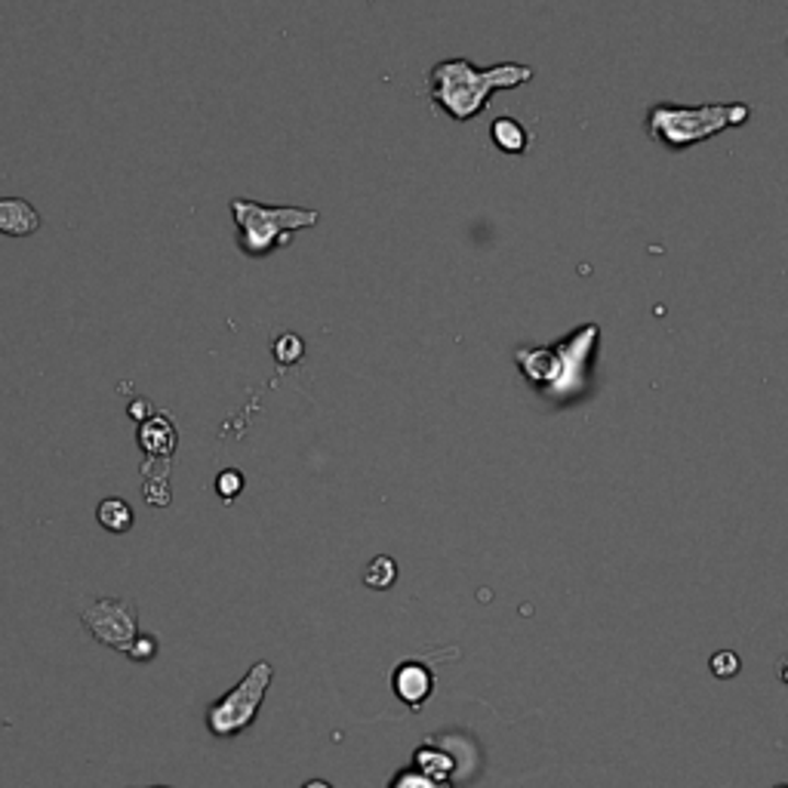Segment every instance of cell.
Wrapping results in <instances>:
<instances>
[{
	"label": "cell",
	"mask_w": 788,
	"mask_h": 788,
	"mask_svg": "<svg viewBox=\"0 0 788 788\" xmlns=\"http://www.w3.org/2000/svg\"><path fill=\"white\" fill-rule=\"evenodd\" d=\"M391 690H395V696L401 699L403 706L419 711L435 693V672L425 662L403 660L395 669V675H391Z\"/></svg>",
	"instance_id": "cell-7"
},
{
	"label": "cell",
	"mask_w": 788,
	"mask_h": 788,
	"mask_svg": "<svg viewBox=\"0 0 788 788\" xmlns=\"http://www.w3.org/2000/svg\"><path fill=\"white\" fill-rule=\"evenodd\" d=\"M395 582H398V561L388 555H376L364 570V585L373 592H386Z\"/></svg>",
	"instance_id": "cell-13"
},
{
	"label": "cell",
	"mask_w": 788,
	"mask_h": 788,
	"mask_svg": "<svg viewBox=\"0 0 788 788\" xmlns=\"http://www.w3.org/2000/svg\"><path fill=\"white\" fill-rule=\"evenodd\" d=\"M148 788H173V786H148Z\"/></svg>",
	"instance_id": "cell-21"
},
{
	"label": "cell",
	"mask_w": 788,
	"mask_h": 788,
	"mask_svg": "<svg viewBox=\"0 0 788 788\" xmlns=\"http://www.w3.org/2000/svg\"><path fill=\"white\" fill-rule=\"evenodd\" d=\"M597 339H601V327L585 323L555 345H539V349L521 345V349H515L517 370L524 373L527 382L543 388L548 398L570 401V398L580 395L585 379H589Z\"/></svg>",
	"instance_id": "cell-2"
},
{
	"label": "cell",
	"mask_w": 788,
	"mask_h": 788,
	"mask_svg": "<svg viewBox=\"0 0 788 788\" xmlns=\"http://www.w3.org/2000/svg\"><path fill=\"white\" fill-rule=\"evenodd\" d=\"M410 764H413L416 770L425 773V776H432L441 788H453L456 757H453L447 749H441L435 742H425V745H419L416 752H413V761H410Z\"/></svg>",
	"instance_id": "cell-8"
},
{
	"label": "cell",
	"mask_w": 788,
	"mask_h": 788,
	"mask_svg": "<svg viewBox=\"0 0 788 788\" xmlns=\"http://www.w3.org/2000/svg\"><path fill=\"white\" fill-rule=\"evenodd\" d=\"M96 517L99 524H102L109 533H127L133 530V524H136L133 505H129L127 499H117V496L102 499L96 509Z\"/></svg>",
	"instance_id": "cell-12"
},
{
	"label": "cell",
	"mask_w": 788,
	"mask_h": 788,
	"mask_svg": "<svg viewBox=\"0 0 788 788\" xmlns=\"http://www.w3.org/2000/svg\"><path fill=\"white\" fill-rule=\"evenodd\" d=\"M272 662H253V665L247 669V675H243L231 690L222 693L216 703H209L207 706V718H204V721H207L209 736H216V740H235L247 727H253L259 708H262L265 696L272 690Z\"/></svg>",
	"instance_id": "cell-5"
},
{
	"label": "cell",
	"mask_w": 788,
	"mask_h": 788,
	"mask_svg": "<svg viewBox=\"0 0 788 788\" xmlns=\"http://www.w3.org/2000/svg\"><path fill=\"white\" fill-rule=\"evenodd\" d=\"M773 788H788V783H783V786H773Z\"/></svg>",
	"instance_id": "cell-22"
},
{
	"label": "cell",
	"mask_w": 788,
	"mask_h": 788,
	"mask_svg": "<svg viewBox=\"0 0 788 788\" xmlns=\"http://www.w3.org/2000/svg\"><path fill=\"white\" fill-rule=\"evenodd\" d=\"M302 788H333L327 779H308V783H302Z\"/></svg>",
	"instance_id": "cell-20"
},
{
	"label": "cell",
	"mask_w": 788,
	"mask_h": 788,
	"mask_svg": "<svg viewBox=\"0 0 788 788\" xmlns=\"http://www.w3.org/2000/svg\"><path fill=\"white\" fill-rule=\"evenodd\" d=\"M235 222L241 228V250L247 256L265 259L277 247L290 243L293 231L318 226V209L302 207H262L256 201H231Z\"/></svg>",
	"instance_id": "cell-4"
},
{
	"label": "cell",
	"mask_w": 788,
	"mask_h": 788,
	"mask_svg": "<svg viewBox=\"0 0 788 788\" xmlns=\"http://www.w3.org/2000/svg\"><path fill=\"white\" fill-rule=\"evenodd\" d=\"M241 490H243V475L238 468H226V471L216 478V493L222 499H228V502L238 496Z\"/></svg>",
	"instance_id": "cell-18"
},
{
	"label": "cell",
	"mask_w": 788,
	"mask_h": 788,
	"mask_svg": "<svg viewBox=\"0 0 788 788\" xmlns=\"http://www.w3.org/2000/svg\"><path fill=\"white\" fill-rule=\"evenodd\" d=\"M81 623L99 643L117 653H127V647L139 635V613L124 597H99L81 613Z\"/></svg>",
	"instance_id": "cell-6"
},
{
	"label": "cell",
	"mask_w": 788,
	"mask_h": 788,
	"mask_svg": "<svg viewBox=\"0 0 788 788\" xmlns=\"http://www.w3.org/2000/svg\"><path fill=\"white\" fill-rule=\"evenodd\" d=\"M146 413H151V403L136 401L133 407H129V416L133 419H146Z\"/></svg>",
	"instance_id": "cell-19"
},
{
	"label": "cell",
	"mask_w": 788,
	"mask_h": 788,
	"mask_svg": "<svg viewBox=\"0 0 788 788\" xmlns=\"http://www.w3.org/2000/svg\"><path fill=\"white\" fill-rule=\"evenodd\" d=\"M37 228H41V219L28 201H16V197L0 201V231L25 238V235H34Z\"/></svg>",
	"instance_id": "cell-9"
},
{
	"label": "cell",
	"mask_w": 788,
	"mask_h": 788,
	"mask_svg": "<svg viewBox=\"0 0 788 788\" xmlns=\"http://www.w3.org/2000/svg\"><path fill=\"white\" fill-rule=\"evenodd\" d=\"M490 139L502 155H524L530 148V133L515 117H496L490 124Z\"/></svg>",
	"instance_id": "cell-10"
},
{
	"label": "cell",
	"mask_w": 788,
	"mask_h": 788,
	"mask_svg": "<svg viewBox=\"0 0 788 788\" xmlns=\"http://www.w3.org/2000/svg\"><path fill=\"white\" fill-rule=\"evenodd\" d=\"M536 78L530 65L524 62H502L493 68H478L468 59H444L429 71V96L441 112L466 124L471 117L487 109V102L499 90H515Z\"/></svg>",
	"instance_id": "cell-1"
},
{
	"label": "cell",
	"mask_w": 788,
	"mask_h": 788,
	"mask_svg": "<svg viewBox=\"0 0 788 788\" xmlns=\"http://www.w3.org/2000/svg\"><path fill=\"white\" fill-rule=\"evenodd\" d=\"M752 117L745 102H715V105H653L647 114V136L669 151L699 146L724 129L742 127Z\"/></svg>",
	"instance_id": "cell-3"
},
{
	"label": "cell",
	"mask_w": 788,
	"mask_h": 788,
	"mask_svg": "<svg viewBox=\"0 0 788 788\" xmlns=\"http://www.w3.org/2000/svg\"><path fill=\"white\" fill-rule=\"evenodd\" d=\"M139 447L151 456H170L176 450V432L170 425L167 416H155L142 422V432H139Z\"/></svg>",
	"instance_id": "cell-11"
},
{
	"label": "cell",
	"mask_w": 788,
	"mask_h": 788,
	"mask_svg": "<svg viewBox=\"0 0 788 788\" xmlns=\"http://www.w3.org/2000/svg\"><path fill=\"white\" fill-rule=\"evenodd\" d=\"M388 788H441L432 779V776H425L422 770H416L413 764L410 767H403V770L395 773V779L388 783Z\"/></svg>",
	"instance_id": "cell-16"
},
{
	"label": "cell",
	"mask_w": 788,
	"mask_h": 788,
	"mask_svg": "<svg viewBox=\"0 0 788 788\" xmlns=\"http://www.w3.org/2000/svg\"><path fill=\"white\" fill-rule=\"evenodd\" d=\"M708 669H711V675L715 677H721V681H727V677H736L742 672V660L733 653V650H718L711 660H708Z\"/></svg>",
	"instance_id": "cell-14"
},
{
	"label": "cell",
	"mask_w": 788,
	"mask_h": 788,
	"mask_svg": "<svg viewBox=\"0 0 788 788\" xmlns=\"http://www.w3.org/2000/svg\"><path fill=\"white\" fill-rule=\"evenodd\" d=\"M306 352V342L296 336V333H284V336L274 342V357L281 361V364H296L299 357Z\"/></svg>",
	"instance_id": "cell-15"
},
{
	"label": "cell",
	"mask_w": 788,
	"mask_h": 788,
	"mask_svg": "<svg viewBox=\"0 0 788 788\" xmlns=\"http://www.w3.org/2000/svg\"><path fill=\"white\" fill-rule=\"evenodd\" d=\"M124 656H129L133 662L155 660V656H158V638H155V635H136V641L129 643Z\"/></svg>",
	"instance_id": "cell-17"
}]
</instances>
